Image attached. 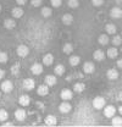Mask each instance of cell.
Here are the masks:
<instances>
[{"mask_svg": "<svg viewBox=\"0 0 122 127\" xmlns=\"http://www.w3.org/2000/svg\"><path fill=\"white\" fill-rule=\"evenodd\" d=\"M106 105V100L105 98L103 96H95L93 99V108L96 109V110H100V109H104Z\"/></svg>", "mask_w": 122, "mask_h": 127, "instance_id": "1", "label": "cell"}, {"mask_svg": "<svg viewBox=\"0 0 122 127\" xmlns=\"http://www.w3.org/2000/svg\"><path fill=\"white\" fill-rule=\"evenodd\" d=\"M0 88H1V91H2L4 93H10V92L14 91V83H12L11 81H9V79H5V81L1 82Z\"/></svg>", "mask_w": 122, "mask_h": 127, "instance_id": "2", "label": "cell"}, {"mask_svg": "<svg viewBox=\"0 0 122 127\" xmlns=\"http://www.w3.org/2000/svg\"><path fill=\"white\" fill-rule=\"evenodd\" d=\"M16 51H17V55L20 58H26L30 54V48L27 47V45H25V44H21V45L17 47Z\"/></svg>", "mask_w": 122, "mask_h": 127, "instance_id": "3", "label": "cell"}, {"mask_svg": "<svg viewBox=\"0 0 122 127\" xmlns=\"http://www.w3.org/2000/svg\"><path fill=\"white\" fill-rule=\"evenodd\" d=\"M43 65L39 63H34L32 66H30V72L33 73V75H35V76H38V75H40L42 72H43Z\"/></svg>", "mask_w": 122, "mask_h": 127, "instance_id": "4", "label": "cell"}, {"mask_svg": "<svg viewBox=\"0 0 122 127\" xmlns=\"http://www.w3.org/2000/svg\"><path fill=\"white\" fill-rule=\"evenodd\" d=\"M115 114H116V108L114 106V105H107L104 108V115H105V117H114L115 116Z\"/></svg>", "mask_w": 122, "mask_h": 127, "instance_id": "5", "label": "cell"}, {"mask_svg": "<svg viewBox=\"0 0 122 127\" xmlns=\"http://www.w3.org/2000/svg\"><path fill=\"white\" fill-rule=\"evenodd\" d=\"M22 86H23V88L26 91H32V89L35 88V82H34V79H32V78H26L23 81Z\"/></svg>", "mask_w": 122, "mask_h": 127, "instance_id": "6", "label": "cell"}, {"mask_svg": "<svg viewBox=\"0 0 122 127\" xmlns=\"http://www.w3.org/2000/svg\"><path fill=\"white\" fill-rule=\"evenodd\" d=\"M59 110H60V112H62V114H68L70 111L72 110V105H71L68 101L63 100V103H61L60 106H59Z\"/></svg>", "mask_w": 122, "mask_h": 127, "instance_id": "7", "label": "cell"}, {"mask_svg": "<svg viewBox=\"0 0 122 127\" xmlns=\"http://www.w3.org/2000/svg\"><path fill=\"white\" fill-rule=\"evenodd\" d=\"M60 96H61L62 100L68 101V100H71V99L73 98V93H72L71 89H62L61 93H60Z\"/></svg>", "mask_w": 122, "mask_h": 127, "instance_id": "8", "label": "cell"}, {"mask_svg": "<svg viewBox=\"0 0 122 127\" xmlns=\"http://www.w3.org/2000/svg\"><path fill=\"white\" fill-rule=\"evenodd\" d=\"M30 103V96L28 94H22L18 98V104L21 106H28Z\"/></svg>", "mask_w": 122, "mask_h": 127, "instance_id": "9", "label": "cell"}, {"mask_svg": "<svg viewBox=\"0 0 122 127\" xmlns=\"http://www.w3.org/2000/svg\"><path fill=\"white\" fill-rule=\"evenodd\" d=\"M95 71V65L91 61H87V63H84L83 65V72L84 73H88V75H91Z\"/></svg>", "mask_w": 122, "mask_h": 127, "instance_id": "10", "label": "cell"}, {"mask_svg": "<svg viewBox=\"0 0 122 127\" xmlns=\"http://www.w3.org/2000/svg\"><path fill=\"white\" fill-rule=\"evenodd\" d=\"M37 93L40 96H45V95L49 94V86H46L45 83L44 84H40L38 88H37Z\"/></svg>", "mask_w": 122, "mask_h": 127, "instance_id": "11", "label": "cell"}, {"mask_svg": "<svg viewBox=\"0 0 122 127\" xmlns=\"http://www.w3.org/2000/svg\"><path fill=\"white\" fill-rule=\"evenodd\" d=\"M44 81H45V84L49 86V87H53V86H55L58 83V78L54 75H48V76H45Z\"/></svg>", "mask_w": 122, "mask_h": 127, "instance_id": "12", "label": "cell"}, {"mask_svg": "<svg viewBox=\"0 0 122 127\" xmlns=\"http://www.w3.org/2000/svg\"><path fill=\"white\" fill-rule=\"evenodd\" d=\"M26 116H27V112L25 109H17L15 111V119L17 121H23L26 119Z\"/></svg>", "mask_w": 122, "mask_h": 127, "instance_id": "13", "label": "cell"}, {"mask_svg": "<svg viewBox=\"0 0 122 127\" xmlns=\"http://www.w3.org/2000/svg\"><path fill=\"white\" fill-rule=\"evenodd\" d=\"M106 77L111 81H115V79L119 78V71L116 68H110L106 71Z\"/></svg>", "mask_w": 122, "mask_h": 127, "instance_id": "14", "label": "cell"}, {"mask_svg": "<svg viewBox=\"0 0 122 127\" xmlns=\"http://www.w3.org/2000/svg\"><path fill=\"white\" fill-rule=\"evenodd\" d=\"M93 58H94V60H96V61H103V60H105V53H104L103 50L98 49V50L94 51Z\"/></svg>", "mask_w": 122, "mask_h": 127, "instance_id": "15", "label": "cell"}, {"mask_svg": "<svg viewBox=\"0 0 122 127\" xmlns=\"http://www.w3.org/2000/svg\"><path fill=\"white\" fill-rule=\"evenodd\" d=\"M110 16H111L112 18H121L122 17V10L120 9V7L115 6V7H112V9H111V11H110Z\"/></svg>", "mask_w": 122, "mask_h": 127, "instance_id": "16", "label": "cell"}, {"mask_svg": "<svg viewBox=\"0 0 122 127\" xmlns=\"http://www.w3.org/2000/svg\"><path fill=\"white\" fill-rule=\"evenodd\" d=\"M11 14H12V17H14V18H20V17L23 16L25 11L22 10V7L17 6V7H14V9L11 10Z\"/></svg>", "mask_w": 122, "mask_h": 127, "instance_id": "17", "label": "cell"}, {"mask_svg": "<svg viewBox=\"0 0 122 127\" xmlns=\"http://www.w3.org/2000/svg\"><path fill=\"white\" fill-rule=\"evenodd\" d=\"M45 125H48V126H55L56 124H58V119L54 116V115H48L45 117Z\"/></svg>", "mask_w": 122, "mask_h": 127, "instance_id": "18", "label": "cell"}, {"mask_svg": "<svg viewBox=\"0 0 122 127\" xmlns=\"http://www.w3.org/2000/svg\"><path fill=\"white\" fill-rule=\"evenodd\" d=\"M53 63H54V56H53V54L48 53V54H45V55L43 56V64H44L45 66H50V65H53Z\"/></svg>", "mask_w": 122, "mask_h": 127, "instance_id": "19", "label": "cell"}, {"mask_svg": "<svg viewBox=\"0 0 122 127\" xmlns=\"http://www.w3.org/2000/svg\"><path fill=\"white\" fill-rule=\"evenodd\" d=\"M4 27L7 28V30H12V28H15L16 27V21L15 20H12V18H6V20L4 21Z\"/></svg>", "mask_w": 122, "mask_h": 127, "instance_id": "20", "label": "cell"}, {"mask_svg": "<svg viewBox=\"0 0 122 127\" xmlns=\"http://www.w3.org/2000/svg\"><path fill=\"white\" fill-rule=\"evenodd\" d=\"M62 23L63 25H66V26H68V25H71L72 22H73V16L71 15V14H65V15L62 16Z\"/></svg>", "mask_w": 122, "mask_h": 127, "instance_id": "21", "label": "cell"}, {"mask_svg": "<svg viewBox=\"0 0 122 127\" xmlns=\"http://www.w3.org/2000/svg\"><path fill=\"white\" fill-rule=\"evenodd\" d=\"M106 55L110 58V59H115V58H117V55H119V50L114 47L110 48V49H107Z\"/></svg>", "mask_w": 122, "mask_h": 127, "instance_id": "22", "label": "cell"}, {"mask_svg": "<svg viewBox=\"0 0 122 127\" xmlns=\"http://www.w3.org/2000/svg\"><path fill=\"white\" fill-rule=\"evenodd\" d=\"M98 42L101 45H106V44H109V42H110V38H109L107 34H100L99 38H98Z\"/></svg>", "mask_w": 122, "mask_h": 127, "instance_id": "23", "label": "cell"}, {"mask_svg": "<svg viewBox=\"0 0 122 127\" xmlns=\"http://www.w3.org/2000/svg\"><path fill=\"white\" fill-rule=\"evenodd\" d=\"M84 89H86V84L82 83V82H77V83H75V86H73V91L76 93H82Z\"/></svg>", "mask_w": 122, "mask_h": 127, "instance_id": "24", "label": "cell"}, {"mask_svg": "<svg viewBox=\"0 0 122 127\" xmlns=\"http://www.w3.org/2000/svg\"><path fill=\"white\" fill-rule=\"evenodd\" d=\"M105 31H106L107 34H115L116 31H117V28H116V26L114 23H107L105 26Z\"/></svg>", "mask_w": 122, "mask_h": 127, "instance_id": "25", "label": "cell"}, {"mask_svg": "<svg viewBox=\"0 0 122 127\" xmlns=\"http://www.w3.org/2000/svg\"><path fill=\"white\" fill-rule=\"evenodd\" d=\"M40 14H42V16H43V17L48 18V17H50V16L53 15V10H51V9H50L49 6H44V7L42 9Z\"/></svg>", "mask_w": 122, "mask_h": 127, "instance_id": "26", "label": "cell"}, {"mask_svg": "<svg viewBox=\"0 0 122 127\" xmlns=\"http://www.w3.org/2000/svg\"><path fill=\"white\" fill-rule=\"evenodd\" d=\"M54 71H55V75H56V76H62V75L65 73V66L61 65V64H59V65L55 66Z\"/></svg>", "mask_w": 122, "mask_h": 127, "instance_id": "27", "label": "cell"}, {"mask_svg": "<svg viewBox=\"0 0 122 127\" xmlns=\"http://www.w3.org/2000/svg\"><path fill=\"white\" fill-rule=\"evenodd\" d=\"M68 63H70L71 66H77L78 64L81 63V58H79L78 55H71V58H70Z\"/></svg>", "mask_w": 122, "mask_h": 127, "instance_id": "28", "label": "cell"}, {"mask_svg": "<svg viewBox=\"0 0 122 127\" xmlns=\"http://www.w3.org/2000/svg\"><path fill=\"white\" fill-rule=\"evenodd\" d=\"M62 51L65 53V54H71L72 51H73V45L71 44V43H66V44H63V47H62Z\"/></svg>", "mask_w": 122, "mask_h": 127, "instance_id": "29", "label": "cell"}, {"mask_svg": "<svg viewBox=\"0 0 122 127\" xmlns=\"http://www.w3.org/2000/svg\"><path fill=\"white\" fill-rule=\"evenodd\" d=\"M7 117H9V112L5 109H0V121L4 122V121L7 120Z\"/></svg>", "mask_w": 122, "mask_h": 127, "instance_id": "30", "label": "cell"}, {"mask_svg": "<svg viewBox=\"0 0 122 127\" xmlns=\"http://www.w3.org/2000/svg\"><path fill=\"white\" fill-rule=\"evenodd\" d=\"M111 119H112V120H111V125H112V126H121L122 125V117H120V116H119V117H115V116H114V117H111Z\"/></svg>", "mask_w": 122, "mask_h": 127, "instance_id": "31", "label": "cell"}, {"mask_svg": "<svg viewBox=\"0 0 122 127\" xmlns=\"http://www.w3.org/2000/svg\"><path fill=\"white\" fill-rule=\"evenodd\" d=\"M111 42H112V44H114V45H121L122 44V37L116 34V35H114V38H112V40H111Z\"/></svg>", "mask_w": 122, "mask_h": 127, "instance_id": "32", "label": "cell"}, {"mask_svg": "<svg viewBox=\"0 0 122 127\" xmlns=\"http://www.w3.org/2000/svg\"><path fill=\"white\" fill-rule=\"evenodd\" d=\"M7 60H9L7 53H5V51H0V64L7 63Z\"/></svg>", "mask_w": 122, "mask_h": 127, "instance_id": "33", "label": "cell"}, {"mask_svg": "<svg viewBox=\"0 0 122 127\" xmlns=\"http://www.w3.org/2000/svg\"><path fill=\"white\" fill-rule=\"evenodd\" d=\"M67 5L71 7V9H77L79 6V1L78 0H68L67 1Z\"/></svg>", "mask_w": 122, "mask_h": 127, "instance_id": "34", "label": "cell"}, {"mask_svg": "<svg viewBox=\"0 0 122 127\" xmlns=\"http://www.w3.org/2000/svg\"><path fill=\"white\" fill-rule=\"evenodd\" d=\"M18 72H20V64H15V65L11 67V73L15 75V76H17Z\"/></svg>", "mask_w": 122, "mask_h": 127, "instance_id": "35", "label": "cell"}, {"mask_svg": "<svg viewBox=\"0 0 122 127\" xmlns=\"http://www.w3.org/2000/svg\"><path fill=\"white\" fill-rule=\"evenodd\" d=\"M50 1H51V6L54 7H59L62 4V0H50Z\"/></svg>", "mask_w": 122, "mask_h": 127, "instance_id": "36", "label": "cell"}, {"mask_svg": "<svg viewBox=\"0 0 122 127\" xmlns=\"http://www.w3.org/2000/svg\"><path fill=\"white\" fill-rule=\"evenodd\" d=\"M30 4H32V6H34V7H39V6L42 5V0H32Z\"/></svg>", "mask_w": 122, "mask_h": 127, "instance_id": "37", "label": "cell"}, {"mask_svg": "<svg viewBox=\"0 0 122 127\" xmlns=\"http://www.w3.org/2000/svg\"><path fill=\"white\" fill-rule=\"evenodd\" d=\"M92 4L94 6H101L104 4V0H92Z\"/></svg>", "mask_w": 122, "mask_h": 127, "instance_id": "38", "label": "cell"}, {"mask_svg": "<svg viewBox=\"0 0 122 127\" xmlns=\"http://www.w3.org/2000/svg\"><path fill=\"white\" fill-rule=\"evenodd\" d=\"M16 2H17V5H20V6H23V5L27 2V0H16Z\"/></svg>", "mask_w": 122, "mask_h": 127, "instance_id": "39", "label": "cell"}, {"mask_svg": "<svg viewBox=\"0 0 122 127\" xmlns=\"http://www.w3.org/2000/svg\"><path fill=\"white\" fill-rule=\"evenodd\" d=\"M116 66H117L120 70H122V59H119V60L116 61Z\"/></svg>", "mask_w": 122, "mask_h": 127, "instance_id": "40", "label": "cell"}, {"mask_svg": "<svg viewBox=\"0 0 122 127\" xmlns=\"http://www.w3.org/2000/svg\"><path fill=\"white\" fill-rule=\"evenodd\" d=\"M5 75H6V72H5L4 70H1V68H0V81L5 77Z\"/></svg>", "mask_w": 122, "mask_h": 127, "instance_id": "41", "label": "cell"}, {"mask_svg": "<svg viewBox=\"0 0 122 127\" xmlns=\"http://www.w3.org/2000/svg\"><path fill=\"white\" fill-rule=\"evenodd\" d=\"M119 112H120V115L122 116V105L120 106V108H119Z\"/></svg>", "mask_w": 122, "mask_h": 127, "instance_id": "42", "label": "cell"}, {"mask_svg": "<svg viewBox=\"0 0 122 127\" xmlns=\"http://www.w3.org/2000/svg\"><path fill=\"white\" fill-rule=\"evenodd\" d=\"M0 12H1V5H0Z\"/></svg>", "mask_w": 122, "mask_h": 127, "instance_id": "43", "label": "cell"}, {"mask_svg": "<svg viewBox=\"0 0 122 127\" xmlns=\"http://www.w3.org/2000/svg\"><path fill=\"white\" fill-rule=\"evenodd\" d=\"M0 98H1V93H0Z\"/></svg>", "mask_w": 122, "mask_h": 127, "instance_id": "44", "label": "cell"}, {"mask_svg": "<svg viewBox=\"0 0 122 127\" xmlns=\"http://www.w3.org/2000/svg\"><path fill=\"white\" fill-rule=\"evenodd\" d=\"M121 51H122V48H121Z\"/></svg>", "mask_w": 122, "mask_h": 127, "instance_id": "45", "label": "cell"}, {"mask_svg": "<svg viewBox=\"0 0 122 127\" xmlns=\"http://www.w3.org/2000/svg\"><path fill=\"white\" fill-rule=\"evenodd\" d=\"M121 37H122V35H121Z\"/></svg>", "mask_w": 122, "mask_h": 127, "instance_id": "46", "label": "cell"}]
</instances>
